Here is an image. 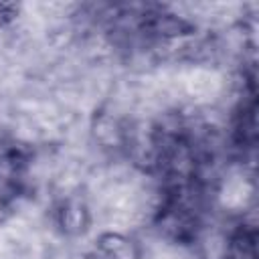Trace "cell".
Wrapping results in <instances>:
<instances>
[{
	"label": "cell",
	"mask_w": 259,
	"mask_h": 259,
	"mask_svg": "<svg viewBox=\"0 0 259 259\" xmlns=\"http://www.w3.org/2000/svg\"><path fill=\"white\" fill-rule=\"evenodd\" d=\"M95 259H142L140 245L121 233H101L93 247Z\"/></svg>",
	"instance_id": "cell-1"
},
{
	"label": "cell",
	"mask_w": 259,
	"mask_h": 259,
	"mask_svg": "<svg viewBox=\"0 0 259 259\" xmlns=\"http://www.w3.org/2000/svg\"><path fill=\"white\" fill-rule=\"evenodd\" d=\"M89 221H91L89 208L79 198H67L57 208V225L69 237H77L85 233V229L89 227Z\"/></svg>",
	"instance_id": "cell-2"
},
{
	"label": "cell",
	"mask_w": 259,
	"mask_h": 259,
	"mask_svg": "<svg viewBox=\"0 0 259 259\" xmlns=\"http://www.w3.org/2000/svg\"><path fill=\"white\" fill-rule=\"evenodd\" d=\"M91 130H93L95 140H97L103 148H119V146L125 144L123 125H121L119 119H117L113 113H109V111H99V113L93 117Z\"/></svg>",
	"instance_id": "cell-3"
},
{
	"label": "cell",
	"mask_w": 259,
	"mask_h": 259,
	"mask_svg": "<svg viewBox=\"0 0 259 259\" xmlns=\"http://www.w3.org/2000/svg\"><path fill=\"white\" fill-rule=\"evenodd\" d=\"M18 12H20V6L18 4L0 2V26H10L18 18Z\"/></svg>",
	"instance_id": "cell-4"
}]
</instances>
